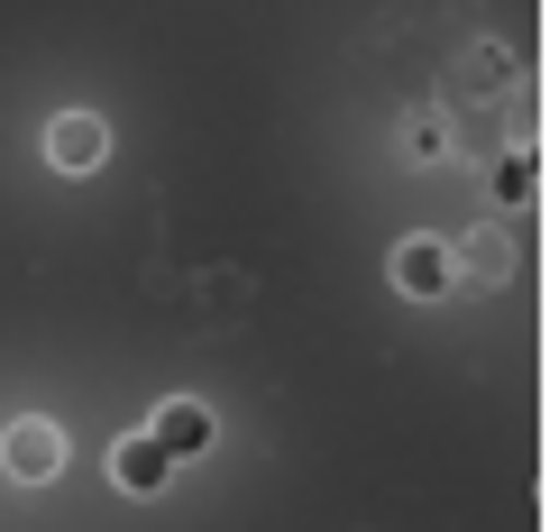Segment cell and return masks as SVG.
Segmentation results:
<instances>
[{
    "instance_id": "cell-3",
    "label": "cell",
    "mask_w": 559,
    "mask_h": 532,
    "mask_svg": "<svg viewBox=\"0 0 559 532\" xmlns=\"http://www.w3.org/2000/svg\"><path fill=\"white\" fill-rule=\"evenodd\" d=\"M202 441H212V413H202V404H175L166 423H156V450H166V459L175 450H202Z\"/></svg>"
},
{
    "instance_id": "cell-1",
    "label": "cell",
    "mask_w": 559,
    "mask_h": 532,
    "mask_svg": "<svg viewBox=\"0 0 559 532\" xmlns=\"http://www.w3.org/2000/svg\"><path fill=\"white\" fill-rule=\"evenodd\" d=\"M46 156H56L64 175H92L102 166V120H92V110H64V120L46 129Z\"/></svg>"
},
{
    "instance_id": "cell-4",
    "label": "cell",
    "mask_w": 559,
    "mask_h": 532,
    "mask_svg": "<svg viewBox=\"0 0 559 532\" xmlns=\"http://www.w3.org/2000/svg\"><path fill=\"white\" fill-rule=\"evenodd\" d=\"M156 477H166V450H156V441H129V450H120V487H156Z\"/></svg>"
},
{
    "instance_id": "cell-5",
    "label": "cell",
    "mask_w": 559,
    "mask_h": 532,
    "mask_svg": "<svg viewBox=\"0 0 559 532\" xmlns=\"http://www.w3.org/2000/svg\"><path fill=\"white\" fill-rule=\"evenodd\" d=\"M404 285H413V294L450 285V258H440V248H404Z\"/></svg>"
},
{
    "instance_id": "cell-6",
    "label": "cell",
    "mask_w": 559,
    "mask_h": 532,
    "mask_svg": "<svg viewBox=\"0 0 559 532\" xmlns=\"http://www.w3.org/2000/svg\"><path fill=\"white\" fill-rule=\"evenodd\" d=\"M468 267H477V275H504V267H514V248H504V229H477V239H468Z\"/></svg>"
},
{
    "instance_id": "cell-2",
    "label": "cell",
    "mask_w": 559,
    "mask_h": 532,
    "mask_svg": "<svg viewBox=\"0 0 559 532\" xmlns=\"http://www.w3.org/2000/svg\"><path fill=\"white\" fill-rule=\"evenodd\" d=\"M56 459H64L56 450V423H19L10 431V469L28 477V487H37V477H56Z\"/></svg>"
}]
</instances>
